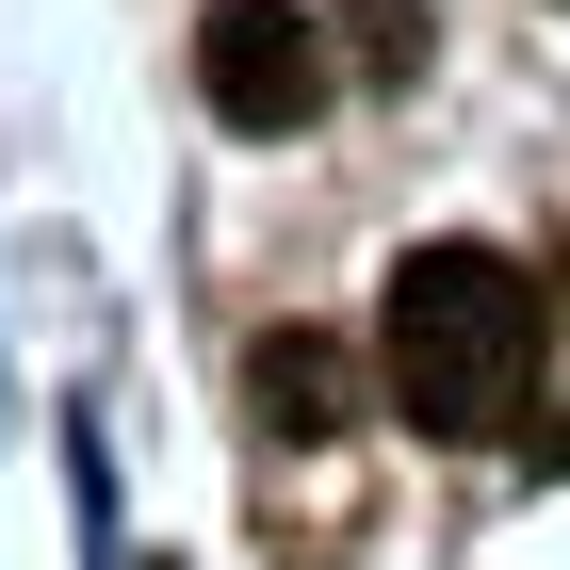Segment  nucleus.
<instances>
[{
  "instance_id": "obj_5",
  "label": "nucleus",
  "mask_w": 570,
  "mask_h": 570,
  "mask_svg": "<svg viewBox=\"0 0 570 570\" xmlns=\"http://www.w3.org/2000/svg\"><path fill=\"white\" fill-rule=\"evenodd\" d=\"M554 294H570V245H554Z\"/></svg>"
},
{
  "instance_id": "obj_3",
  "label": "nucleus",
  "mask_w": 570,
  "mask_h": 570,
  "mask_svg": "<svg viewBox=\"0 0 570 570\" xmlns=\"http://www.w3.org/2000/svg\"><path fill=\"white\" fill-rule=\"evenodd\" d=\"M245 407H262L277 440H343L358 424V358L309 343V326H277V343H245Z\"/></svg>"
},
{
  "instance_id": "obj_2",
  "label": "nucleus",
  "mask_w": 570,
  "mask_h": 570,
  "mask_svg": "<svg viewBox=\"0 0 570 570\" xmlns=\"http://www.w3.org/2000/svg\"><path fill=\"white\" fill-rule=\"evenodd\" d=\"M196 98L228 131H309L343 98V17H309V0H213L196 17Z\"/></svg>"
},
{
  "instance_id": "obj_1",
  "label": "nucleus",
  "mask_w": 570,
  "mask_h": 570,
  "mask_svg": "<svg viewBox=\"0 0 570 570\" xmlns=\"http://www.w3.org/2000/svg\"><path fill=\"white\" fill-rule=\"evenodd\" d=\"M538 343H554V309L505 245H407L375 294V358L424 440H505L538 407Z\"/></svg>"
},
{
  "instance_id": "obj_4",
  "label": "nucleus",
  "mask_w": 570,
  "mask_h": 570,
  "mask_svg": "<svg viewBox=\"0 0 570 570\" xmlns=\"http://www.w3.org/2000/svg\"><path fill=\"white\" fill-rule=\"evenodd\" d=\"M440 0H343V82H424Z\"/></svg>"
}]
</instances>
